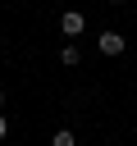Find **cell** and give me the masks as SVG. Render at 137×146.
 Returning <instances> with one entry per match:
<instances>
[{
    "label": "cell",
    "instance_id": "obj_3",
    "mask_svg": "<svg viewBox=\"0 0 137 146\" xmlns=\"http://www.w3.org/2000/svg\"><path fill=\"white\" fill-rule=\"evenodd\" d=\"M50 146H78V137H73V132H68V128H59V132H55V137H50Z\"/></svg>",
    "mask_w": 137,
    "mask_h": 146
},
{
    "label": "cell",
    "instance_id": "obj_5",
    "mask_svg": "<svg viewBox=\"0 0 137 146\" xmlns=\"http://www.w3.org/2000/svg\"><path fill=\"white\" fill-rule=\"evenodd\" d=\"M5 132H9V123H5V114H0V137H5Z\"/></svg>",
    "mask_w": 137,
    "mask_h": 146
},
{
    "label": "cell",
    "instance_id": "obj_2",
    "mask_svg": "<svg viewBox=\"0 0 137 146\" xmlns=\"http://www.w3.org/2000/svg\"><path fill=\"white\" fill-rule=\"evenodd\" d=\"M59 27H64V36H78V32L87 27V23H82V14H73V9H68V14L59 18Z\"/></svg>",
    "mask_w": 137,
    "mask_h": 146
},
{
    "label": "cell",
    "instance_id": "obj_4",
    "mask_svg": "<svg viewBox=\"0 0 137 146\" xmlns=\"http://www.w3.org/2000/svg\"><path fill=\"white\" fill-rule=\"evenodd\" d=\"M59 59H64V64H68V68H73V64H78V59H82V50H78V46H64V50H59Z\"/></svg>",
    "mask_w": 137,
    "mask_h": 146
},
{
    "label": "cell",
    "instance_id": "obj_6",
    "mask_svg": "<svg viewBox=\"0 0 137 146\" xmlns=\"http://www.w3.org/2000/svg\"><path fill=\"white\" fill-rule=\"evenodd\" d=\"M0 105H5V91H0Z\"/></svg>",
    "mask_w": 137,
    "mask_h": 146
},
{
    "label": "cell",
    "instance_id": "obj_1",
    "mask_svg": "<svg viewBox=\"0 0 137 146\" xmlns=\"http://www.w3.org/2000/svg\"><path fill=\"white\" fill-rule=\"evenodd\" d=\"M100 55H123V36L119 32H100Z\"/></svg>",
    "mask_w": 137,
    "mask_h": 146
}]
</instances>
